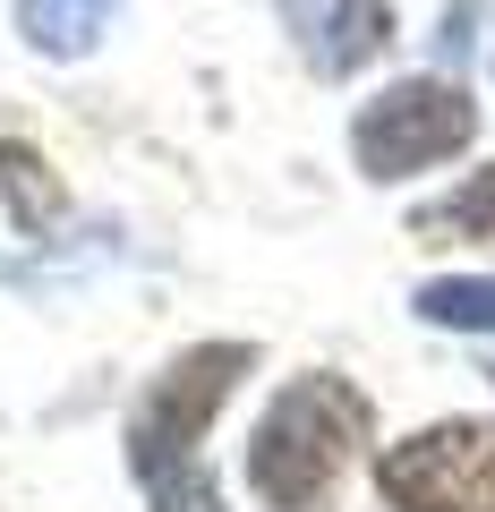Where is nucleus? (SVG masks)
Instances as JSON below:
<instances>
[{
	"label": "nucleus",
	"instance_id": "nucleus-1",
	"mask_svg": "<svg viewBox=\"0 0 495 512\" xmlns=\"http://www.w3.org/2000/svg\"><path fill=\"white\" fill-rule=\"evenodd\" d=\"M257 350L248 342H205L154 376V393L129 410V470L154 512H222L214 478H205V419L231 402V384L248 376Z\"/></svg>",
	"mask_w": 495,
	"mask_h": 512
},
{
	"label": "nucleus",
	"instance_id": "nucleus-2",
	"mask_svg": "<svg viewBox=\"0 0 495 512\" xmlns=\"http://www.w3.org/2000/svg\"><path fill=\"white\" fill-rule=\"evenodd\" d=\"M367 444V393L342 376H299L248 436V487L274 512H316L342 487V461Z\"/></svg>",
	"mask_w": 495,
	"mask_h": 512
},
{
	"label": "nucleus",
	"instance_id": "nucleus-3",
	"mask_svg": "<svg viewBox=\"0 0 495 512\" xmlns=\"http://www.w3.org/2000/svg\"><path fill=\"white\" fill-rule=\"evenodd\" d=\"M470 137H478V103L453 86V77H402V86H385L359 111L350 154H359L367 180H410V171L461 154Z\"/></svg>",
	"mask_w": 495,
	"mask_h": 512
},
{
	"label": "nucleus",
	"instance_id": "nucleus-4",
	"mask_svg": "<svg viewBox=\"0 0 495 512\" xmlns=\"http://www.w3.org/2000/svg\"><path fill=\"white\" fill-rule=\"evenodd\" d=\"M376 487L393 512H495V427L444 419L410 444H385Z\"/></svg>",
	"mask_w": 495,
	"mask_h": 512
},
{
	"label": "nucleus",
	"instance_id": "nucleus-5",
	"mask_svg": "<svg viewBox=\"0 0 495 512\" xmlns=\"http://www.w3.org/2000/svg\"><path fill=\"white\" fill-rule=\"evenodd\" d=\"M282 26L299 35V60L316 77H350L393 43V9L385 0H282Z\"/></svg>",
	"mask_w": 495,
	"mask_h": 512
},
{
	"label": "nucleus",
	"instance_id": "nucleus-6",
	"mask_svg": "<svg viewBox=\"0 0 495 512\" xmlns=\"http://www.w3.org/2000/svg\"><path fill=\"white\" fill-rule=\"evenodd\" d=\"M111 9H120V0H18V35L35 43V52H52V60H77L111 26Z\"/></svg>",
	"mask_w": 495,
	"mask_h": 512
},
{
	"label": "nucleus",
	"instance_id": "nucleus-7",
	"mask_svg": "<svg viewBox=\"0 0 495 512\" xmlns=\"http://www.w3.org/2000/svg\"><path fill=\"white\" fill-rule=\"evenodd\" d=\"M427 325H453V333H495V274H453V282H427L419 291Z\"/></svg>",
	"mask_w": 495,
	"mask_h": 512
},
{
	"label": "nucleus",
	"instance_id": "nucleus-8",
	"mask_svg": "<svg viewBox=\"0 0 495 512\" xmlns=\"http://www.w3.org/2000/svg\"><path fill=\"white\" fill-rule=\"evenodd\" d=\"M419 231H427V239H444V231H461V239H495V171H478L470 188H453L444 205H427Z\"/></svg>",
	"mask_w": 495,
	"mask_h": 512
},
{
	"label": "nucleus",
	"instance_id": "nucleus-9",
	"mask_svg": "<svg viewBox=\"0 0 495 512\" xmlns=\"http://www.w3.org/2000/svg\"><path fill=\"white\" fill-rule=\"evenodd\" d=\"M0 171H9V197H18V222H43V214H52V180H35V154H18V146H9V137H0Z\"/></svg>",
	"mask_w": 495,
	"mask_h": 512
},
{
	"label": "nucleus",
	"instance_id": "nucleus-10",
	"mask_svg": "<svg viewBox=\"0 0 495 512\" xmlns=\"http://www.w3.org/2000/svg\"><path fill=\"white\" fill-rule=\"evenodd\" d=\"M487 376H495V367H487Z\"/></svg>",
	"mask_w": 495,
	"mask_h": 512
}]
</instances>
